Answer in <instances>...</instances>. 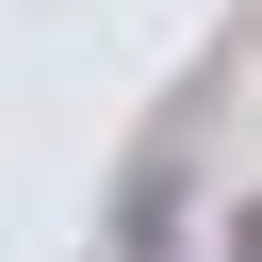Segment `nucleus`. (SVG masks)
I'll return each mask as SVG.
<instances>
[{
    "label": "nucleus",
    "mask_w": 262,
    "mask_h": 262,
    "mask_svg": "<svg viewBox=\"0 0 262 262\" xmlns=\"http://www.w3.org/2000/svg\"><path fill=\"white\" fill-rule=\"evenodd\" d=\"M229 262H262V196H246V213H229Z\"/></svg>",
    "instance_id": "obj_1"
}]
</instances>
